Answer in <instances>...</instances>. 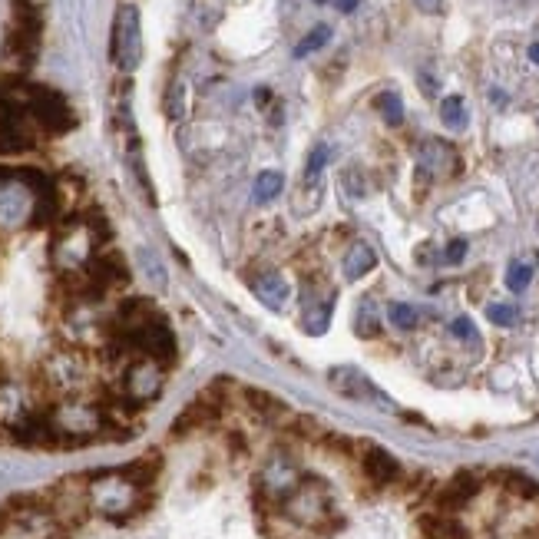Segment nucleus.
<instances>
[{"label":"nucleus","instance_id":"nucleus-20","mask_svg":"<svg viewBox=\"0 0 539 539\" xmlns=\"http://www.w3.org/2000/svg\"><path fill=\"white\" fill-rule=\"evenodd\" d=\"M258 520H262L265 539H318L311 530H305V526L288 520L282 506H258Z\"/></svg>","mask_w":539,"mask_h":539},{"label":"nucleus","instance_id":"nucleus-30","mask_svg":"<svg viewBox=\"0 0 539 539\" xmlns=\"http://www.w3.org/2000/svg\"><path fill=\"white\" fill-rule=\"evenodd\" d=\"M387 321H391L397 331H414L420 315L414 305H407V301H394V305H387Z\"/></svg>","mask_w":539,"mask_h":539},{"label":"nucleus","instance_id":"nucleus-33","mask_svg":"<svg viewBox=\"0 0 539 539\" xmlns=\"http://www.w3.org/2000/svg\"><path fill=\"white\" fill-rule=\"evenodd\" d=\"M487 318L500 328H513L520 321V308L506 305V301H493V305H487Z\"/></svg>","mask_w":539,"mask_h":539},{"label":"nucleus","instance_id":"nucleus-34","mask_svg":"<svg viewBox=\"0 0 539 539\" xmlns=\"http://www.w3.org/2000/svg\"><path fill=\"white\" fill-rule=\"evenodd\" d=\"M450 334H454V338L463 341V344H477L480 341V331H477V325H473L467 315H460V318L450 321Z\"/></svg>","mask_w":539,"mask_h":539},{"label":"nucleus","instance_id":"nucleus-44","mask_svg":"<svg viewBox=\"0 0 539 539\" xmlns=\"http://www.w3.org/2000/svg\"><path fill=\"white\" fill-rule=\"evenodd\" d=\"M318 4H325V0H318Z\"/></svg>","mask_w":539,"mask_h":539},{"label":"nucleus","instance_id":"nucleus-29","mask_svg":"<svg viewBox=\"0 0 539 539\" xmlns=\"http://www.w3.org/2000/svg\"><path fill=\"white\" fill-rule=\"evenodd\" d=\"M331 40V27L328 24H318V27H311L305 37H301V43L295 47V57L298 60H305V57H311V53H318L325 43Z\"/></svg>","mask_w":539,"mask_h":539},{"label":"nucleus","instance_id":"nucleus-39","mask_svg":"<svg viewBox=\"0 0 539 539\" xmlns=\"http://www.w3.org/2000/svg\"><path fill=\"white\" fill-rule=\"evenodd\" d=\"M414 4L424 10V14H440V10H444V0H414Z\"/></svg>","mask_w":539,"mask_h":539},{"label":"nucleus","instance_id":"nucleus-23","mask_svg":"<svg viewBox=\"0 0 539 539\" xmlns=\"http://www.w3.org/2000/svg\"><path fill=\"white\" fill-rule=\"evenodd\" d=\"M249 397V407L265 420V424H282V420L291 414L288 411V404H282L278 397H272V394H265V391H249L245 394Z\"/></svg>","mask_w":539,"mask_h":539},{"label":"nucleus","instance_id":"nucleus-6","mask_svg":"<svg viewBox=\"0 0 539 539\" xmlns=\"http://www.w3.org/2000/svg\"><path fill=\"white\" fill-rule=\"evenodd\" d=\"M282 513L315 536L325 533L328 526H334V503H331L328 483L318 477H305L298 483V490L282 503Z\"/></svg>","mask_w":539,"mask_h":539},{"label":"nucleus","instance_id":"nucleus-31","mask_svg":"<svg viewBox=\"0 0 539 539\" xmlns=\"http://www.w3.org/2000/svg\"><path fill=\"white\" fill-rule=\"evenodd\" d=\"M374 106L381 110V116L387 120V126H401V123H404V100H401V96H397L394 90H387V93L377 96Z\"/></svg>","mask_w":539,"mask_h":539},{"label":"nucleus","instance_id":"nucleus-2","mask_svg":"<svg viewBox=\"0 0 539 539\" xmlns=\"http://www.w3.org/2000/svg\"><path fill=\"white\" fill-rule=\"evenodd\" d=\"M47 427L57 447H73V444H90V440L110 437V414L106 404L96 397L73 394V397H57L43 407Z\"/></svg>","mask_w":539,"mask_h":539},{"label":"nucleus","instance_id":"nucleus-3","mask_svg":"<svg viewBox=\"0 0 539 539\" xmlns=\"http://www.w3.org/2000/svg\"><path fill=\"white\" fill-rule=\"evenodd\" d=\"M103 252V232L90 219H67L50 239V265L63 282H83Z\"/></svg>","mask_w":539,"mask_h":539},{"label":"nucleus","instance_id":"nucleus-13","mask_svg":"<svg viewBox=\"0 0 539 539\" xmlns=\"http://www.w3.org/2000/svg\"><path fill=\"white\" fill-rule=\"evenodd\" d=\"M480 487H483V480L477 477V473H473V470H460L457 477L437 493V510L457 516L463 506H470L473 500H477Z\"/></svg>","mask_w":539,"mask_h":539},{"label":"nucleus","instance_id":"nucleus-17","mask_svg":"<svg viewBox=\"0 0 539 539\" xmlns=\"http://www.w3.org/2000/svg\"><path fill=\"white\" fill-rule=\"evenodd\" d=\"M417 169H420V176H450V172L457 169V153H454V146H447V143H440V139H427L424 146H420V153H417Z\"/></svg>","mask_w":539,"mask_h":539},{"label":"nucleus","instance_id":"nucleus-9","mask_svg":"<svg viewBox=\"0 0 539 539\" xmlns=\"http://www.w3.org/2000/svg\"><path fill=\"white\" fill-rule=\"evenodd\" d=\"M113 63L120 73H136L143 63V17L136 4H120L113 17Z\"/></svg>","mask_w":539,"mask_h":539},{"label":"nucleus","instance_id":"nucleus-42","mask_svg":"<svg viewBox=\"0 0 539 539\" xmlns=\"http://www.w3.org/2000/svg\"><path fill=\"white\" fill-rule=\"evenodd\" d=\"M490 100H493V103H497V106H506V93H500V90H493V93H490Z\"/></svg>","mask_w":539,"mask_h":539},{"label":"nucleus","instance_id":"nucleus-40","mask_svg":"<svg viewBox=\"0 0 539 539\" xmlns=\"http://www.w3.org/2000/svg\"><path fill=\"white\" fill-rule=\"evenodd\" d=\"M361 0H334V7L341 10V14H351V10H358Z\"/></svg>","mask_w":539,"mask_h":539},{"label":"nucleus","instance_id":"nucleus-19","mask_svg":"<svg viewBox=\"0 0 539 539\" xmlns=\"http://www.w3.org/2000/svg\"><path fill=\"white\" fill-rule=\"evenodd\" d=\"M361 470H364V477L374 483V487H391V483L401 480V463L387 454L384 447H374V444L364 450Z\"/></svg>","mask_w":539,"mask_h":539},{"label":"nucleus","instance_id":"nucleus-12","mask_svg":"<svg viewBox=\"0 0 539 539\" xmlns=\"http://www.w3.org/2000/svg\"><path fill=\"white\" fill-rule=\"evenodd\" d=\"M24 110L30 113V120H34L43 133H63V129L73 126V113H70L67 100L53 90H40V86H34V90L27 93Z\"/></svg>","mask_w":539,"mask_h":539},{"label":"nucleus","instance_id":"nucleus-11","mask_svg":"<svg viewBox=\"0 0 539 539\" xmlns=\"http://www.w3.org/2000/svg\"><path fill=\"white\" fill-rule=\"evenodd\" d=\"M120 348H126L129 354H146V358L159 361L163 368H172V361H176V354H179L176 334H172L159 318H153L149 325L139 328L126 344H120Z\"/></svg>","mask_w":539,"mask_h":539},{"label":"nucleus","instance_id":"nucleus-35","mask_svg":"<svg viewBox=\"0 0 539 539\" xmlns=\"http://www.w3.org/2000/svg\"><path fill=\"white\" fill-rule=\"evenodd\" d=\"M182 113H186V106H182V83H172L166 96V116L169 120H182Z\"/></svg>","mask_w":539,"mask_h":539},{"label":"nucleus","instance_id":"nucleus-1","mask_svg":"<svg viewBox=\"0 0 539 539\" xmlns=\"http://www.w3.org/2000/svg\"><path fill=\"white\" fill-rule=\"evenodd\" d=\"M57 215V192L37 172H0V232H24Z\"/></svg>","mask_w":539,"mask_h":539},{"label":"nucleus","instance_id":"nucleus-32","mask_svg":"<svg viewBox=\"0 0 539 539\" xmlns=\"http://www.w3.org/2000/svg\"><path fill=\"white\" fill-rule=\"evenodd\" d=\"M530 282H533V265L530 262H510V268H506V288L513 291V295H523L526 288H530Z\"/></svg>","mask_w":539,"mask_h":539},{"label":"nucleus","instance_id":"nucleus-4","mask_svg":"<svg viewBox=\"0 0 539 539\" xmlns=\"http://www.w3.org/2000/svg\"><path fill=\"white\" fill-rule=\"evenodd\" d=\"M86 503H90V513L103 516L110 523H123L143 510L146 490L123 467L100 470L93 477H86Z\"/></svg>","mask_w":539,"mask_h":539},{"label":"nucleus","instance_id":"nucleus-21","mask_svg":"<svg viewBox=\"0 0 539 539\" xmlns=\"http://www.w3.org/2000/svg\"><path fill=\"white\" fill-rule=\"evenodd\" d=\"M377 268V252L368 242H351V249L341 258V272L348 282H361L364 275H371Z\"/></svg>","mask_w":539,"mask_h":539},{"label":"nucleus","instance_id":"nucleus-25","mask_svg":"<svg viewBox=\"0 0 539 539\" xmlns=\"http://www.w3.org/2000/svg\"><path fill=\"white\" fill-rule=\"evenodd\" d=\"M285 189V176L278 169H265L255 176V202H272L275 196H282Z\"/></svg>","mask_w":539,"mask_h":539},{"label":"nucleus","instance_id":"nucleus-43","mask_svg":"<svg viewBox=\"0 0 539 539\" xmlns=\"http://www.w3.org/2000/svg\"><path fill=\"white\" fill-rule=\"evenodd\" d=\"M530 60L536 63V67H539V40L533 43V47H530Z\"/></svg>","mask_w":539,"mask_h":539},{"label":"nucleus","instance_id":"nucleus-15","mask_svg":"<svg viewBox=\"0 0 539 539\" xmlns=\"http://www.w3.org/2000/svg\"><path fill=\"white\" fill-rule=\"evenodd\" d=\"M328 384L338 394L351 397V401H381V391L374 387V381L364 371L351 368V364H341V368L328 371Z\"/></svg>","mask_w":539,"mask_h":539},{"label":"nucleus","instance_id":"nucleus-28","mask_svg":"<svg viewBox=\"0 0 539 539\" xmlns=\"http://www.w3.org/2000/svg\"><path fill=\"white\" fill-rule=\"evenodd\" d=\"M331 159V146L328 143H318L315 149L308 153V163H305V186H321V172H325Z\"/></svg>","mask_w":539,"mask_h":539},{"label":"nucleus","instance_id":"nucleus-37","mask_svg":"<svg viewBox=\"0 0 539 539\" xmlns=\"http://www.w3.org/2000/svg\"><path fill=\"white\" fill-rule=\"evenodd\" d=\"M341 189L348 192L351 199H361L364 196V179H361V172L358 169H348L341 176Z\"/></svg>","mask_w":539,"mask_h":539},{"label":"nucleus","instance_id":"nucleus-22","mask_svg":"<svg viewBox=\"0 0 539 539\" xmlns=\"http://www.w3.org/2000/svg\"><path fill=\"white\" fill-rule=\"evenodd\" d=\"M420 536L424 539H470L457 516L440 513V510L420 516Z\"/></svg>","mask_w":539,"mask_h":539},{"label":"nucleus","instance_id":"nucleus-27","mask_svg":"<svg viewBox=\"0 0 539 539\" xmlns=\"http://www.w3.org/2000/svg\"><path fill=\"white\" fill-rule=\"evenodd\" d=\"M159 467H163V460H159V454H153V457H139V460H133V463H126L123 470L139 483V487L149 490V483L159 477Z\"/></svg>","mask_w":539,"mask_h":539},{"label":"nucleus","instance_id":"nucleus-10","mask_svg":"<svg viewBox=\"0 0 539 539\" xmlns=\"http://www.w3.org/2000/svg\"><path fill=\"white\" fill-rule=\"evenodd\" d=\"M34 129H40L24 106L0 96V153H24L34 146Z\"/></svg>","mask_w":539,"mask_h":539},{"label":"nucleus","instance_id":"nucleus-36","mask_svg":"<svg viewBox=\"0 0 539 539\" xmlns=\"http://www.w3.org/2000/svg\"><path fill=\"white\" fill-rule=\"evenodd\" d=\"M354 328H358L361 338H374V334H377V318H374L371 305H361V311H358V321H354Z\"/></svg>","mask_w":539,"mask_h":539},{"label":"nucleus","instance_id":"nucleus-16","mask_svg":"<svg viewBox=\"0 0 539 539\" xmlns=\"http://www.w3.org/2000/svg\"><path fill=\"white\" fill-rule=\"evenodd\" d=\"M334 315V291H305V301H301V328L308 334H325Z\"/></svg>","mask_w":539,"mask_h":539},{"label":"nucleus","instance_id":"nucleus-24","mask_svg":"<svg viewBox=\"0 0 539 539\" xmlns=\"http://www.w3.org/2000/svg\"><path fill=\"white\" fill-rule=\"evenodd\" d=\"M440 120H444V126L447 129H467V123H470V110H467V103H463V96H444L440 100Z\"/></svg>","mask_w":539,"mask_h":539},{"label":"nucleus","instance_id":"nucleus-8","mask_svg":"<svg viewBox=\"0 0 539 539\" xmlns=\"http://www.w3.org/2000/svg\"><path fill=\"white\" fill-rule=\"evenodd\" d=\"M305 480L298 460L288 450H275L255 473V503L258 506H282L291 493L298 490V483Z\"/></svg>","mask_w":539,"mask_h":539},{"label":"nucleus","instance_id":"nucleus-7","mask_svg":"<svg viewBox=\"0 0 539 539\" xmlns=\"http://www.w3.org/2000/svg\"><path fill=\"white\" fill-rule=\"evenodd\" d=\"M166 371L169 368H163V364L153 358H146V354H129V361L120 371V391H116V397H123L129 407L143 411L146 404L159 401V394H163L166 387Z\"/></svg>","mask_w":539,"mask_h":539},{"label":"nucleus","instance_id":"nucleus-41","mask_svg":"<svg viewBox=\"0 0 539 539\" xmlns=\"http://www.w3.org/2000/svg\"><path fill=\"white\" fill-rule=\"evenodd\" d=\"M40 539H73L67 530H60V526H57V530H50V533H43Z\"/></svg>","mask_w":539,"mask_h":539},{"label":"nucleus","instance_id":"nucleus-38","mask_svg":"<svg viewBox=\"0 0 539 539\" xmlns=\"http://www.w3.org/2000/svg\"><path fill=\"white\" fill-rule=\"evenodd\" d=\"M467 249H470L467 239H454V242H450L447 249H444V262H447V265H460L463 255H467Z\"/></svg>","mask_w":539,"mask_h":539},{"label":"nucleus","instance_id":"nucleus-26","mask_svg":"<svg viewBox=\"0 0 539 539\" xmlns=\"http://www.w3.org/2000/svg\"><path fill=\"white\" fill-rule=\"evenodd\" d=\"M500 483L506 487V493H513V497H520V500H533V497H539V483L526 477V473L503 470V473H500Z\"/></svg>","mask_w":539,"mask_h":539},{"label":"nucleus","instance_id":"nucleus-14","mask_svg":"<svg viewBox=\"0 0 539 539\" xmlns=\"http://www.w3.org/2000/svg\"><path fill=\"white\" fill-rule=\"evenodd\" d=\"M30 414H37V407L30 401L27 387L14 381H0V427L14 430L17 424H24Z\"/></svg>","mask_w":539,"mask_h":539},{"label":"nucleus","instance_id":"nucleus-18","mask_svg":"<svg viewBox=\"0 0 539 539\" xmlns=\"http://www.w3.org/2000/svg\"><path fill=\"white\" fill-rule=\"evenodd\" d=\"M252 295L262 301L265 308L282 311L291 301V282L282 272H258L252 275Z\"/></svg>","mask_w":539,"mask_h":539},{"label":"nucleus","instance_id":"nucleus-5","mask_svg":"<svg viewBox=\"0 0 539 539\" xmlns=\"http://www.w3.org/2000/svg\"><path fill=\"white\" fill-rule=\"evenodd\" d=\"M93 381V361L83 348H73V344H63V348L50 351L40 364V384L43 391L57 397H73L86 394V387Z\"/></svg>","mask_w":539,"mask_h":539}]
</instances>
